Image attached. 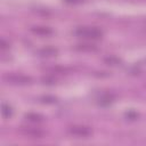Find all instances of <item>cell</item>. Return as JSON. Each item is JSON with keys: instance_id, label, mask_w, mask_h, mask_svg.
<instances>
[{"instance_id": "cell-4", "label": "cell", "mask_w": 146, "mask_h": 146, "mask_svg": "<svg viewBox=\"0 0 146 146\" xmlns=\"http://www.w3.org/2000/svg\"><path fill=\"white\" fill-rule=\"evenodd\" d=\"M21 133L29 138H42L43 137V131L38 129V128H31V127H22Z\"/></svg>"}, {"instance_id": "cell-2", "label": "cell", "mask_w": 146, "mask_h": 146, "mask_svg": "<svg viewBox=\"0 0 146 146\" xmlns=\"http://www.w3.org/2000/svg\"><path fill=\"white\" fill-rule=\"evenodd\" d=\"M3 80L10 84H18V86H26L32 82V79L27 75L23 74H7L3 76Z\"/></svg>"}, {"instance_id": "cell-12", "label": "cell", "mask_w": 146, "mask_h": 146, "mask_svg": "<svg viewBox=\"0 0 146 146\" xmlns=\"http://www.w3.org/2000/svg\"><path fill=\"white\" fill-rule=\"evenodd\" d=\"M40 102L43 103V104H54L57 102V98L54 97V96H50V95H47V96H42L40 98Z\"/></svg>"}, {"instance_id": "cell-8", "label": "cell", "mask_w": 146, "mask_h": 146, "mask_svg": "<svg viewBox=\"0 0 146 146\" xmlns=\"http://www.w3.org/2000/svg\"><path fill=\"white\" fill-rule=\"evenodd\" d=\"M114 99H115V97L112 94H104V95H102L99 97L98 104L103 105V106H107V105H111L114 102Z\"/></svg>"}, {"instance_id": "cell-14", "label": "cell", "mask_w": 146, "mask_h": 146, "mask_svg": "<svg viewBox=\"0 0 146 146\" xmlns=\"http://www.w3.org/2000/svg\"><path fill=\"white\" fill-rule=\"evenodd\" d=\"M0 48H1V50H5V49L9 48V42H7L5 39H1L0 40Z\"/></svg>"}, {"instance_id": "cell-7", "label": "cell", "mask_w": 146, "mask_h": 146, "mask_svg": "<svg viewBox=\"0 0 146 146\" xmlns=\"http://www.w3.org/2000/svg\"><path fill=\"white\" fill-rule=\"evenodd\" d=\"M24 117L29 121V122H32V123H40L44 120V116L39 114V113H33V112H30V113H26L24 115Z\"/></svg>"}, {"instance_id": "cell-1", "label": "cell", "mask_w": 146, "mask_h": 146, "mask_svg": "<svg viewBox=\"0 0 146 146\" xmlns=\"http://www.w3.org/2000/svg\"><path fill=\"white\" fill-rule=\"evenodd\" d=\"M73 33L78 38L91 40H98L103 36V31L95 26H79L73 31Z\"/></svg>"}, {"instance_id": "cell-15", "label": "cell", "mask_w": 146, "mask_h": 146, "mask_svg": "<svg viewBox=\"0 0 146 146\" xmlns=\"http://www.w3.org/2000/svg\"><path fill=\"white\" fill-rule=\"evenodd\" d=\"M42 81H43V83H47V84H54L56 80H55L54 78H50V76H46V78H43V79H42Z\"/></svg>"}, {"instance_id": "cell-9", "label": "cell", "mask_w": 146, "mask_h": 146, "mask_svg": "<svg viewBox=\"0 0 146 146\" xmlns=\"http://www.w3.org/2000/svg\"><path fill=\"white\" fill-rule=\"evenodd\" d=\"M13 113H14V110H13V107L9 104H6V103H2L1 104V114H2V116L5 119L11 117Z\"/></svg>"}, {"instance_id": "cell-3", "label": "cell", "mask_w": 146, "mask_h": 146, "mask_svg": "<svg viewBox=\"0 0 146 146\" xmlns=\"http://www.w3.org/2000/svg\"><path fill=\"white\" fill-rule=\"evenodd\" d=\"M67 132L68 135L76 137V138H88L91 136L92 130L86 125H72L67 128Z\"/></svg>"}, {"instance_id": "cell-11", "label": "cell", "mask_w": 146, "mask_h": 146, "mask_svg": "<svg viewBox=\"0 0 146 146\" xmlns=\"http://www.w3.org/2000/svg\"><path fill=\"white\" fill-rule=\"evenodd\" d=\"M75 49L76 50H80V51H94L96 50V46L95 44H90V43H81V44H76L75 46Z\"/></svg>"}, {"instance_id": "cell-13", "label": "cell", "mask_w": 146, "mask_h": 146, "mask_svg": "<svg viewBox=\"0 0 146 146\" xmlns=\"http://www.w3.org/2000/svg\"><path fill=\"white\" fill-rule=\"evenodd\" d=\"M138 113L137 112H135V111H128L127 113H125V119L127 120H130V121H133V120H136V119H138Z\"/></svg>"}, {"instance_id": "cell-16", "label": "cell", "mask_w": 146, "mask_h": 146, "mask_svg": "<svg viewBox=\"0 0 146 146\" xmlns=\"http://www.w3.org/2000/svg\"><path fill=\"white\" fill-rule=\"evenodd\" d=\"M64 1L67 3H71V5H78V3L83 2V0H64Z\"/></svg>"}, {"instance_id": "cell-6", "label": "cell", "mask_w": 146, "mask_h": 146, "mask_svg": "<svg viewBox=\"0 0 146 146\" xmlns=\"http://www.w3.org/2000/svg\"><path fill=\"white\" fill-rule=\"evenodd\" d=\"M31 31L36 34V35H41V36H48L52 34V30L48 26H33L31 27Z\"/></svg>"}, {"instance_id": "cell-10", "label": "cell", "mask_w": 146, "mask_h": 146, "mask_svg": "<svg viewBox=\"0 0 146 146\" xmlns=\"http://www.w3.org/2000/svg\"><path fill=\"white\" fill-rule=\"evenodd\" d=\"M104 63L110 66H119L122 64V60L116 56H107L104 57Z\"/></svg>"}, {"instance_id": "cell-5", "label": "cell", "mask_w": 146, "mask_h": 146, "mask_svg": "<svg viewBox=\"0 0 146 146\" xmlns=\"http://www.w3.org/2000/svg\"><path fill=\"white\" fill-rule=\"evenodd\" d=\"M38 56L40 57H52L58 54V50L55 47H43L36 51Z\"/></svg>"}]
</instances>
